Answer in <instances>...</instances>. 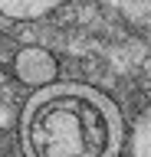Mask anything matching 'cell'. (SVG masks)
<instances>
[{
  "mask_svg": "<svg viewBox=\"0 0 151 157\" xmlns=\"http://www.w3.org/2000/svg\"><path fill=\"white\" fill-rule=\"evenodd\" d=\"M20 144L26 157H118L125 121L105 92L85 82H53L23 101Z\"/></svg>",
  "mask_w": 151,
  "mask_h": 157,
  "instance_id": "1",
  "label": "cell"
},
{
  "mask_svg": "<svg viewBox=\"0 0 151 157\" xmlns=\"http://www.w3.org/2000/svg\"><path fill=\"white\" fill-rule=\"evenodd\" d=\"M13 75L30 88L53 85L59 78V59L53 56L46 46H23L13 56Z\"/></svg>",
  "mask_w": 151,
  "mask_h": 157,
  "instance_id": "2",
  "label": "cell"
},
{
  "mask_svg": "<svg viewBox=\"0 0 151 157\" xmlns=\"http://www.w3.org/2000/svg\"><path fill=\"white\" fill-rule=\"evenodd\" d=\"M66 0H0V17L17 20V23H30V20H43L53 10H59Z\"/></svg>",
  "mask_w": 151,
  "mask_h": 157,
  "instance_id": "3",
  "label": "cell"
},
{
  "mask_svg": "<svg viewBox=\"0 0 151 157\" xmlns=\"http://www.w3.org/2000/svg\"><path fill=\"white\" fill-rule=\"evenodd\" d=\"M102 7L138 29H151V0H102Z\"/></svg>",
  "mask_w": 151,
  "mask_h": 157,
  "instance_id": "4",
  "label": "cell"
},
{
  "mask_svg": "<svg viewBox=\"0 0 151 157\" xmlns=\"http://www.w3.org/2000/svg\"><path fill=\"white\" fill-rule=\"evenodd\" d=\"M128 154L131 157H151V108L138 111L135 124L128 131Z\"/></svg>",
  "mask_w": 151,
  "mask_h": 157,
  "instance_id": "5",
  "label": "cell"
},
{
  "mask_svg": "<svg viewBox=\"0 0 151 157\" xmlns=\"http://www.w3.org/2000/svg\"><path fill=\"white\" fill-rule=\"evenodd\" d=\"M13 124H17V108L0 101V131H10Z\"/></svg>",
  "mask_w": 151,
  "mask_h": 157,
  "instance_id": "6",
  "label": "cell"
}]
</instances>
